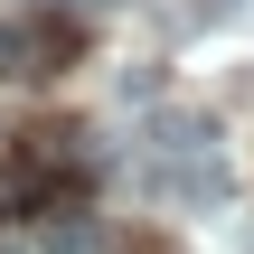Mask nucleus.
<instances>
[{
  "label": "nucleus",
  "instance_id": "2",
  "mask_svg": "<svg viewBox=\"0 0 254 254\" xmlns=\"http://www.w3.org/2000/svg\"><path fill=\"white\" fill-rule=\"evenodd\" d=\"M198 151H217L207 113H151V160H198Z\"/></svg>",
  "mask_w": 254,
  "mask_h": 254
},
{
  "label": "nucleus",
  "instance_id": "3",
  "mask_svg": "<svg viewBox=\"0 0 254 254\" xmlns=\"http://www.w3.org/2000/svg\"><path fill=\"white\" fill-rule=\"evenodd\" d=\"M57 217H66V226H47V254H85V245H94V226H85L75 207H57Z\"/></svg>",
  "mask_w": 254,
  "mask_h": 254
},
{
  "label": "nucleus",
  "instance_id": "1",
  "mask_svg": "<svg viewBox=\"0 0 254 254\" xmlns=\"http://www.w3.org/2000/svg\"><path fill=\"white\" fill-rule=\"evenodd\" d=\"M151 189H160L170 207H226V198H236V179H226L217 151H198V160H151Z\"/></svg>",
  "mask_w": 254,
  "mask_h": 254
},
{
  "label": "nucleus",
  "instance_id": "4",
  "mask_svg": "<svg viewBox=\"0 0 254 254\" xmlns=\"http://www.w3.org/2000/svg\"><path fill=\"white\" fill-rule=\"evenodd\" d=\"M0 75H28V28H0Z\"/></svg>",
  "mask_w": 254,
  "mask_h": 254
}]
</instances>
